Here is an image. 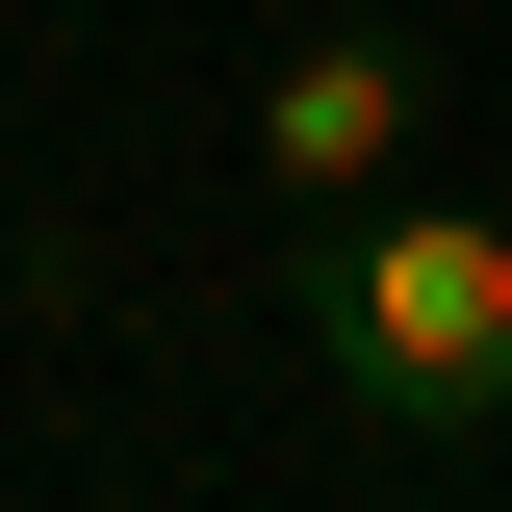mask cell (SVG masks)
<instances>
[{
    "label": "cell",
    "instance_id": "1",
    "mask_svg": "<svg viewBox=\"0 0 512 512\" xmlns=\"http://www.w3.org/2000/svg\"><path fill=\"white\" fill-rule=\"evenodd\" d=\"M308 359L359 436L461 461L512 410V205H308Z\"/></svg>",
    "mask_w": 512,
    "mask_h": 512
},
{
    "label": "cell",
    "instance_id": "2",
    "mask_svg": "<svg viewBox=\"0 0 512 512\" xmlns=\"http://www.w3.org/2000/svg\"><path fill=\"white\" fill-rule=\"evenodd\" d=\"M410 128H436V77L384 52V26H308V52L256 77V180H282V205H384Z\"/></svg>",
    "mask_w": 512,
    "mask_h": 512
}]
</instances>
